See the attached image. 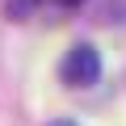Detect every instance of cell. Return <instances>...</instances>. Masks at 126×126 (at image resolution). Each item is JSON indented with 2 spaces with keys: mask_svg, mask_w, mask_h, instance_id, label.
<instances>
[{
  "mask_svg": "<svg viewBox=\"0 0 126 126\" xmlns=\"http://www.w3.org/2000/svg\"><path fill=\"white\" fill-rule=\"evenodd\" d=\"M59 80L67 88H93L101 80V55H97V46L93 42H76L63 55V63H59Z\"/></svg>",
  "mask_w": 126,
  "mask_h": 126,
  "instance_id": "1",
  "label": "cell"
},
{
  "mask_svg": "<svg viewBox=\"0 0 126 126\" xmlns=\"http://www.w3.org/2000/svg\"><path fill=\"white\" fill-rule=\"evenodd\" d=\"M38 4H46V9H80L84 0H38Z\"/></svg>",
  "mask_w": 126,
  "mask_h": 126,
  "instance_id": "2",
  "label": "cell"
},
{
  "mask_svg": "<svg viewBox=\"0 0 126 126\" xmlns=\"http://www.w3.org/2000/svg\"><path fill=\"white\" fill-rule=\"evenodd\" d=\"M50 126H76V122H67V118H59V122H50Z\"/></svg>",
  "mask_w": 126,
  "mask_h": 126,
  "instance_id": "3",
  "label": "cell"
}]
</instances>
